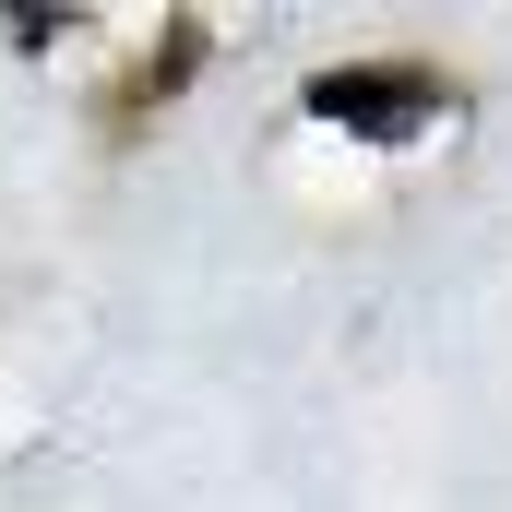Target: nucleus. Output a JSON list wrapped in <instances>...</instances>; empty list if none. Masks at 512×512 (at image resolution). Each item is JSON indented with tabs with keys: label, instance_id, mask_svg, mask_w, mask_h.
Masks as SVG:
<instances>
[{
	"label": "nucleus",
	"instance_id": "1",
	"mask_svg": "<svg viewBox=\"0 0 512 512\" xmlns=\"http://www.w3.org/2000/svg\"><path fill=\"white\" fill-rule=\"evenodd\" d=\"M310 108H322L334 131L405 143V131H417L429 108H441V84H429V72H322V84H310Z\"/></svg>",
	"mask_w": 512,
	"mask_h": 512
}]
</instances>
